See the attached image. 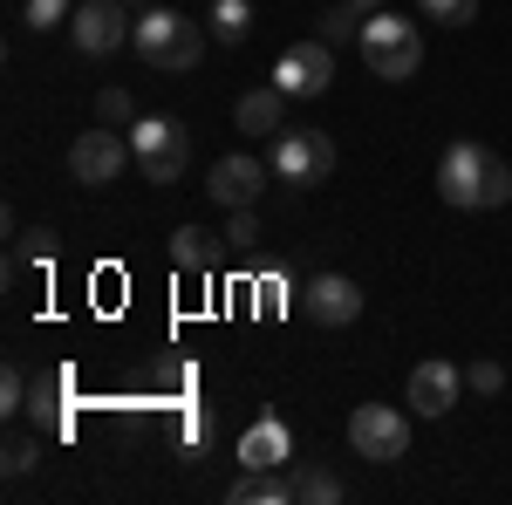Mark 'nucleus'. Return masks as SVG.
<instances>
[{"label": "nucleus", "instance_id": "1", "mask_svg": "<svg viewBox=\"0 0 512 505\" xmlns=\"http://www.w3.org/2000/svg\"><path fill=\"white\" fill-rule=\"evenodd\" d=\"M437 198L458 212H499V205H512V164L485 151L478 137H458L437 157Z\"/></svg>", "mask_w": 512, "mask_h": 505}, {"label": "nucleus", "instance_id": "2", "mask_svg": "<svg viewBox=\"0 0 512 505\" xmlns=\"http://www.w3.org/2000/svg\"><path fill=\"white\" fill-rule=\"evenodd\" d=\"M137 55L151 62V69H171V76H185L198 69V55H205V35H198L192 14H171V7H144V21H137Z\"/></svg>", "mask_w": 512, "mask_h": 505}, {"label": "nucleus", "instance_id": "3", "mask_svg": "<svg viewBox=\"0 0 512 505\" xmlns=\"http://www.w3.org/2000/svg\"><path fill=\"white\" fill-rule=\"evenodd\" d=\"M362 62H369V76H383V82H410L424 69V35H417V21H403V14H369V21H362Z\"/></svg>", "mask_w": 512, "mask_h": 505}, {"label": "nucleus", "instance_id": "4", "mask_svg": "<svg viewBox=\"0 0 512 505\" xmlns=\"http://www.w3.org/2000/svg\"><path fill=\"white\" fill-rule=\"evenodd\" d=\"M130 151H137V171L151 185H178L185 164H192V130L178 117H137L130 123Z\"/></svg>", "mask_w": 512, "mask_h": 505}, {"label": "nucleus", "instance_id": "5", "mask_svg": "<svg viewBox=\"0 0 512 505\" xmlns=\"http://www.w3.org/2000/svg\"><path fill=\"white\" fill-rule=\"evenodd\" d=\"M349 451L369 465H396L410 451V417L396 403H355L349 410Z\"/></svg>", "mask_w": 512, "mask_h": 505}, {"label": "nucleus", "instance_id": "6", "mask_svg": "<svg viewBox=\"0 0 512 505\" xmlns=\"http://www.w3.org/2000/svg\"><path fill=\"white\" fill-rule=\"evenodd\" d=\"M123 164H137V151H130V137H123L117 123H110V130H82L76 144H69V178H76V185H89V192L117 185Z\"/></svg>", "mask_w": 512, "mask_h": 505}, {"label": "nucleus", "instance_id": "7", "mask_svg": "<svg viewBox=\"0 0 512 505\" xmlns=\"http://www.w3.org/2000/svg\"><path fill=\"white\" fill-rule=\"evenodd\" d=\"M267 164H274L280 185H321L335 171V137L328 130H280Z\"/></svg>", "mask_w": 512, "mask_h": 505}, {"label": "nucleus", "instance_id": "8", "mask_svg": "<svg viewBox=\"0 0 512 505\" xmlns=\"http://www.w3.org/2000/svg\"><path fill=\"white\" fill-rule=\"evenodd\" d=\"M267 178H274V164H267V157L233 151V157H219V164L205 171V198H212V205H226V212H239V205H260Z\"/></svg>", "mask_w": 512, "mask_h": 505}, {"label": "nucleus", "instance_id": "9", "mask_svg": "<svg viewBox=\"0 0 512 505\" xmlns=\"http://www.w3.org/2000/svg\"><path fill=\"white\" fill-rule=\"evenodd\" d=\"M130 0H82L76 14H69V35H76L82 55H117L123 41L137 35V21L123 14Z\"/></svg>", "mask_w": 512, "mask_h": 505}, {"label": "nucleus", "instance_id": "10", "mask_svg": "<svg viewBox=\"0 0 512 505\" xmlns=\"http://www.w3.org/2000/svg\"><path fill=\"white\" fill-rule=\"evenodd\" d=\"M335 82V41H294V48H280L274 62V89H287V96H321Z\"/></svg>", "mask_w": 512, "mask_h": 505}, {"label": "nucleus", "instance_id": "11", "mask_svg": "<svg viewBox=\"0 0 512 505\" xmlns=\"http://www.w3.org/2000/svg\"><path fill=\"white\" fill-rule=\"evenodd\" d=\"M301 314H308L315 328H349L355 314H362V287H355L349 273H315V280L301 287Z\"/></svg>", "mask_w": 512, "mask_h": 505}, {"label": "nucleus", "instance_id": "12", "mask_svg": "<svg viewBox=\"0 0 512 505\" xmlns=\"http://www.w3.org/2000/svg\"><path fill=\"white\" fill-rule=\"evenodd\" d=\"M458 389H465V369H451V362H417V369H410V396H403V403H410V410H417V417H444V410H458Z\"/></svg>", "mask_w": 512, "mask_h": 505}, {"label": "nucleus", "instance_id": "13", "mask_svg": "<svg viewBox=\"0 0 512 505\" xmlns=\"http://www.w3.org/2000/svg\"><path fill=\"white\" fill-rule=\"evenodd\" d=\"M239 465H246V471H280V465H294V430L280 424V417H260V424L239 437Z\"/></svg>", "mask_w": 512, "mask_h": 505}, {"label": "nucleus", "instance_id": "14", "mask_svg": "<svg viewBox=\"0 0 512 505\" xmlns=\"http://www.w3.org/2000/svg\"><path fill=\"white\" fill-rule=\"evenodd\" d=\"M233 130L239 137H267L274 144L280 130H287V89H246L233 110Z\"/></svg>", "mask_w": 512, "mask_h": 505}, {"label": "nucleus", "instance_id": "15", "mask_svg": "<svg viewBox=\"0 0 512 505\" xmlns=\"http://www.w3.org/2000/svg\"><path fill=\"white\" fill-rule=\"evenodd\" d=\"M287 485H294V505H335V499H349V485H342L328 465H315V458H294V465H287Z\"/></svg>", "mask_w": 512, "mask_h": 505}, {"label": "nucleus", "instance_id": "16", "mask_svg": "<svg viewBox=\"0 0 512 505\" xmlns=\"http://www.w3.org/2000/svg\"><path fill=\"white\" fill-rule=\"evenodd\" d=\"M69 376L62 369H48V376H35V389H28V410H35V424H48V430H69Z\"/></svg>", "mask_w": 512, "mask_h": 505}, {"label": "nucleus", "instance_id": "17", "mask_svg": "<svg viewBox=\"0 0 512 505\" xmlns=\"http://www.w3.org/2000/svg\"><path fill=\"white\" fill-rule=\"evenodd\" d=\"M226 499H233V505H294V485L274 478V471H246V478H233Z\"/></svg>", "mask_w": 512, "mask_h": 505}, {"label": "nucleus", "instance_id": "18", "mask_svg": "<svg viewBox=\"0 0 512 505\" xmlns=\"http://www.w3.org/2000/svg\"><path fill=\"white\" fill-rule=\"evenodd\" d=\"M171 267L178 273H212V233H205V226H178V233H171Z\"/></svg>", "mask_w": 512, "mask_h": 505}, {"label": "nucleus", "instance_id": "19", "mask_svg": "<svg viewBox=\"0 0 512 505\" xmlns=\"http://www.w3.org/2000/svg\"><path fill=\"white\" fill-rule=\"evenodd\" d=\"M362 21H369L362 0H335V7L321 14V41H335V48H342V41H362Z\"/></svg>", "mask_w": 512, "mask_h": 505}, {"label": "nucleus", "instance_id": "20", "mask_svg": "<svg viewBox=\"0 0 512 505\" xmlns=\"http://www.w3.org/2000/svg\"><path fill=\"white\" fill-rule=\"evenodd\" d=\"M246 28H253V0H212V41L239 48Z\"/></svg>", "mask_w": 512, "mask_h": 505}, {"label": "nucleus", "instance_id": "21", "mask_svg": "<svg viewBox=\"0 0 512 505\" xmlns=\"http://www.w3.org/2000/svg\"><path fill=\"white\" fill-rule=\"evenodd\" d=\"M424 21H444V28H472L478 21V0H417Z\"/></svg>", "mask_w": 512, "mask_h": 505}, {"label": "nucleus", "instance_id": "22", "mask_svg": "<svg viewBox=\"0 0 512 505\" xmlns=\"http://www.w3.org/2000/svg\"><path fill=\"white\" fill-rule=\"evenodd\" d=\"M219 239H226V246H239V253H246V246H260V205H239Z\"/></svg>", "mask_w": 512, "mask_h": 505}, {"label": "nucleus", "instance_id": "23", "mask_svg": "<svg viewBox=\"0 0 512 505\" xmlns=\"http://www.w3.org/2000/svg\"><path fill=\"white\" fill-rule=\"evenodd\" d=\"M96 117L117 123V130H130V123H137V103H130V89H103V96H96Z\"/></svg>", "mask_w": 512, "mask_h": 505}, {"label": "nucleus", "instance_id": "24", "mask_svg": "<svg viewBox=\"0 0 512 505\" xmlns=\"http://www.w3.org/2000/svg\"><path fill=\"white\" fill-rule=\"evenodd\" d=\"M35 458H41L35 437H14V444H7V458H0V471H7V478H28V471H35Z\"/></svg>", "mask_w": 512, "mask_h": 505}, {"label": "nucleus", "instance_id": "25", "mask_svg": "<svg viewBox=\"0 0 512 505\" xmlns=\"http://www.w3.org/2000/svg\"><path fill=\"white\" fill-rule=\"evenodd\" d=\"M465 389H478V396H499V389H506V369H499V362H485V355H478L472 369H465Z\"/></svg>", "mask_w": 512, "mask_h": 505}, {"label": "nucleus", "instance_id": "26", "mask_svg": "<svg viewBox=\"0 0 512 505\" xmlns=\"http://www.w3.org/2000/svg\"><path fill=\"white\" fill-rule=\"evenodd\" d=\"M0 410H7V417H21V410H28V383H21V369H14V362L0 369Z\"/></svg>", "mask_w": 512, "mask_h": 505}, {"label": "nucleus", "instance_id": "27", "mask_svg": "<svg viewBox=\"0 0 512 505\" xmlns=\"http://www.w3.org/2000/svg\"><path fill=\"white\" fill-rule=\"evenodd\" d=\"M69 14H76L69 0H28V28H62Z\"/></svg>", "mask_w": 512, "mask_h": 505}, {"label": "nucleus", "instance_id": "28", "mask_svg": "<svg viewBox=\"0 0 512 505\" xmlns=\"http://www.w3.org/2000/svg\"><path fill=\"white\" fill-rule=\"evenodd\" d=\"M362 7H376V0H362Z\"/></svg>", "mask_w": 512, "mask_h": 505}, {"label": "nucleus", "instance_id": "29", "mask_svg": "<svg viewBox=\"0 0 512 505\" xmlns=\"http://www.w3.org/2000/svg\"><path fill=\"white\" fill-rule=\"evenodd\" d=\"M137 7H151V0H137Z\"/></svg>", "mask_w": 512, "mask_h": 505}]
</instances>
